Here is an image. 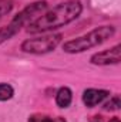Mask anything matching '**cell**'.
Segmentation results:
<instances>
[{"instance_id":"obj_1","label":"cell","mask_w":121,"mask_h":122,"mask_svg":"<svg viewBox=\"0 0 121 122\" xmlns=\"http://www.w3.org/2000/svg\"><path fill=\"white\" fill-rule=\"evenodd\" d=\"M83 11V4L80 0H68L57 4L49 11H44L38 19L27 26L29 33H46L67 26L74 21Z\"/></svg>"},{"instance_id":"obj_2","label":"cell","mask_w":121,"mask_h":122,"mask_svg":"<svg viewBox=\"0 0 121 122\" xmlns=\"http://www.w3.org/2000/svg\"><path fill=\"white\" fill-rule=\"evenodd\" d=\"M47 10V1H34L29 6H26L20 13L16 14V17L4 27L0 29V44L10 40L13 36H16L22 27L29 26L36 19H38L44 11Z\"/></svg>"},{"instance_id":"obj_3","label":"cell","mask_w":121,"mask_h":122,"mask_svg":"<svg viewBox=\"0 0 121 122\" xmlns=\"http://www.w3.org/2000/svg\"><path fill=\"white\" fill-rule=\"evenodd\" d=\"M116 33V29L113 26H101L97 27L90 33L80 36L74 40H70L67 43H64L63 50L68 54H78V53H84L90 48L98 47L103 43H105L108 38H111Z\"/></svg>"},{"instance_id":"obj_4","label":"cell","mask_w":121,"mask_h":122,"mask_svg":"<svg viewBox=\"0 0 121 122\" xmlns=\"http://www.w3.org/2000/svg\"><path fill=\"white\" fill-rule=\"evenodd\" d=\"M61 34H50L37 38H29L22 43L20 48L23 53L27 54H46L56 50V47L61 43Z\"/></svg>"},{"instance_id":"obj_5","label":"cell","mask_w":121,"mask_h":122,"mask_svg":"<svg viewBox=\"0 0 121 122\" xmlns=\"http://www.w3.org/2000/svg\"><path fill=\"white\" fill-rule=\"evenodd\" d=\"M121 61V44H116L111 48H107L104 51H100L94 56H91L90 62L94 65H111L118 64Z\"/></svg>"},{"instance_id":"obj_6","label":"cell","mask_w":121,"mask_h":122,"mask_svg":"<svg viewBox=\"0 0 121 122\" xmlns=\"http://www.w3.org/2000/svg\"><path fill=\"white\" fill-rule=\"evenodd\" d=\"M110 97V92L107 90H97V88H88L83 92V102L87 108H94L98 104H101L104 99Z\"/></svg>"},{"instance_id":"obj_7","label":"cell","mask_w":121,"mask_h":122,"mask_svg":"<svg viewBox=\"0 0 121 122\" xmlns=\"http://www.w3.org/2000/svg\"><path fill=\"white\" fill-rule=\"evenodd\" d=\"M73 101V92L68 87H61L56 94V104L60 108H67Z\"/></svg>"},{"instance_id":"obj_8","label":"cell","mask_w":121,"mask_h":122,"mask_svg":"<svg viewBox=\"0 0 121 122\" xmlns=\"http://www.w3.org/2000/svg\"><path fill=\"white\" fill-rule=\"evenodd\" d=\"M27 122H67L63 117H53L49 114H33Z\"/></svg>"},{"instance_id":"obj_9","label":"cell","mask_w":121,"mask_h":122,"mask_svg":"<svg viewBox=\"0 0 121 122\" xmlns=\"http://www.w3.org/2000/svg\"><path fill=\"white\" fill-rule=\"evenodd\" d=\"M14 95V90L10 84L0 82V101H9Z\"/></svg>"},{"instance_id":"obj_10","label":"cell","mask_w":121,"mask_h":122,"mask_svg":"<svg viewBox=\"0 0 121 122\" xmlns=\"http://www.w3.org/2000/svg\"><path fill=\"white\" fill-rule=\"evenodd\" d=\"M13 6H14L13 0H0V20L13 10Z\"/></svg>"},{"instance_id":"obj_11","label":"cell","mask_w":121,"mask_h":122,"mask_svg":"<svg viewBox=\"0 0 121 122\" xmlns=\"http://www.w3.org/2000/svg\"><path fill=\"white\" fill-rule=\"evenodd\" d=\"M120 107H121L120 97H118V95H114V97H111L110 101L104 105V109H105V111H117V109H120Z\"/></svg>"},{"instance_id":"obj_12","label":"cell","mask_w":121,"mask_h":122,"mask_svg":"<svg viewBox=\"0 0 121 122\" xmlns=\"http://www.w3.org/2000/svg\"><path fill=\"white\" fill-rule=\"evenodd\" d=\"M110 122H121V121H120V118L114 117V118H111V119H110Z\"/></svg>"},{"instance_id":"obj_13","label":"cell","mask_w":121,"mask_h":122,"mask_svg":"<svg viewBox=\"0 0 121 122\" xmlns=\"http://www.w3.org/2000/svg\"><path fill=\"white\" fill-rule=\"evenodd\" d=\"M94 122H98V121H94Z\"/></svg>"}]
</instances>
